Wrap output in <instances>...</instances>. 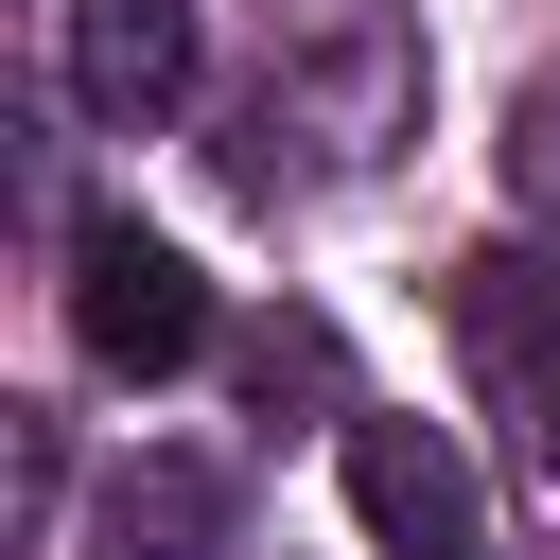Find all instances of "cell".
Here are the masks:
<instances>
[{
	"label": "cell",
	"instance_id": "obj_2",
	"mask_svg": "<svg viewBox=\"0 0 560 560\" xmlns=\"http://www.w3.org/2000/svg\"><path fill=\"white\" fill-rule=\"evenodd\" d=\"M350 508H368V542H385V560H490L472 472H455V438H438V420H350Z\"/></svg>",
	"mask_w": 560,
	"mask_h": 560
},
{
	"label": "cell",
	"instance_id": "obj_3",
	"mask_svg": "<svg viewBox=\"0 0 560 560\" xmlns=\"http://www.w3.org/2000/svg\"><path fill=\"white\" fill-rule=\"evenodd\" d=\"M192 88V0H70V105L88 122H158Z\"/></svg>",
	"mask_w": 560,
	"mask_h": 560
},
{
	"label": "cell",
	"instance_id": "obj_1",
	"mask_svg": "<svg viewBox=\"0 0 560 560\" xmlns=\"http://www.w3.org/2000/svg\"><path fill=\"white\" fill-rule=\"evenodd\" d=\"M70 332H88V368L158 385V368H192V350H210V280H192L140 210H88V245H70Z\"/></svg>",
	"mask_w": 560,
	"mask_h": 560
},
{
	"label": "cell",
	"instance_id": "obj_4",
	"mask_svg": "<svg viewBox=\"0 0 560 560\" xmlns=\"http://www.w3.org/2000/svg\"><path fill=\"white\" fill-rule=\"evenodd\" d=\"M210 542H228V472L210 455H140L105 490V560H210Z\"/></svg>",
	"mask_w": 560,
	"mask_h": 560
},
{
	"label": "cell",
	"instance_id": "obj_5",
	"mask_svg": "<svg viewBox=\"0 0 560 560\" xmlns=\"http://www.w3.org/2000/svg\"><path fill=\"white\" fill-rule=\"evenodd\" d=\"M525 438H542V472H560V332L525 350Z\"/></svg>",
	"mask_w": 560,
	"mask_h": 560
}]
</instances>
